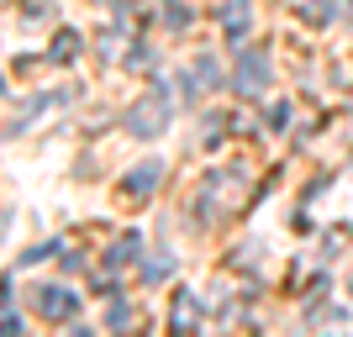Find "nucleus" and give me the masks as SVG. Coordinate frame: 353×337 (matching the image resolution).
Masks as SVG:
<instances>
[{
	"label": "nucleus",
	"instance_id": "3",
	"mask_svg": "<svg viewBox=\"0 0 353 337\" xmlns=\"http://www.w3.org/2000/svg\"><path fill=\"white\" fill-rule=\"evenodd\" d=\"M264 85V59H243L237 63V90H259Z\"/></svg>",
	"mask_w": 353,
	"mask_h": 337
},
{
	"label": "nucleus",
	"instance_id": "4",
	"mask_svg": "<svg viewBox=\"0 0 353 337\" xmlns=\"http://www.w3.org/2000/svg\"><path fill=\"white\" fill-rule=\"evenodd\" d=\"M153 179H159V163H148V169H137V174L127 179V185H132V190H148V185H153Z\"/></svg>",
	"mask_w": 353,
	"mask_h": 337
},
{
	"label": "nucleus",
	"instance_id": "2",
	"mask_svg": "<svg viewBox=\"0 0 353 337\" xmlns=\"http://www.w3.org/2000/svg\"><path fill=\"white\" fill-rule=\"evenodd\" d=\"M37 311H43V316H69V311H74V295L48 290V295H37Z\"/></svg>",
	"mask_w": 353,
	"mask_h": 337
},
{
	"label": "nucleus",
	"instance_id": "1",
	"mask_svg": "<svg viewBox=\"0 0 353 337\" xmlns=\"http://www.w3.org/2000/svg\"><path fill=\"white\" fill-rule=\"evenodd\" d=\"M163 116H169V101H163V95H148L143 105H132V116H127V121H132L137 137H153L163 127Z\"/></svg>",
	"mask_w": 353,
	"mask_h": 337
}]
</instances>
